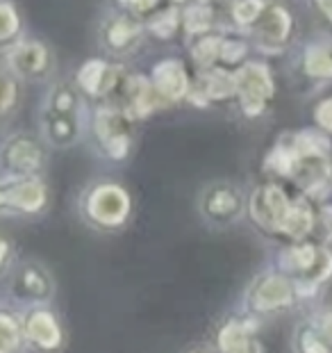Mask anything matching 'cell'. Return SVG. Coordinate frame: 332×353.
<instances>
[{
	"mask_svg": "<svg viewBox=\"0 0 332 353\" xmlns=\"http://www.w3.org/2000/svg\"><path fill=\"white\" fill-rule=\"evenodd\" d=\"M87 99L73 80H57L39 105V134L50 148L64 151L87 137Z\"/></svg>",
	"mask_w": 332,
	"mask_h": 353,
	"instance_id": "cell-1",
	"label": "cell"
},
{
	"mask_svg": "<svg viewBox=\"0 0 332 353\" xmlns=\"http://www.w3.org/2000/svg\"><path fill=\"white\" fill-rule=\"evenodd\" d=\"M248 216L267 235L300 239L312 230L314 212L305 196L291 199L282 185L262 183L248 194Z\"/></svg>",
	"mask_w": 332,
	"mask_h": 353,
	"instance_id": "cell-2",
	"label": "cell"
},
{
	"mask_svg": "<svg viewBox=\"0 0 332 353\" xmlns=\"http://www.w3.org/2000/svg\"><path fill=\"white\" fill-rule=\"evenodd\" d=\"M75 212L89 230L114 235L127 228L134 212L132 194L112 178H96L82 187Z\"/></svg>",
	"mask_w": 332,
	"mask_h": 353,
	"instance_id": "cell-3",
	"label": "cell"
},
{
	"mask_svg": "<svg viewBox=\"0 0 332 353\" xmlns=\"http://www.w3.org/2000/svg\"><path fill=\"white\" fill-rule=\"evenodd\" d=\"M134 121L125 117L118 105H94L87 121V137L94 153L105 162L123 164L134 151Z\"/></svg>",
	"mask_w": 332,
	"mask_h": 353,
	"instance_id": "cell-4",
	"label": "cell"
},
{
	"mask_svg": "<svg viewBox=\"0 0 332 353\" xmlns=\"http://www.w3.org/2000/svg\"><path fill=\"white\" fill-rule=\"evenodd\" d=\"M50 146L41 134L17 130L0 141V176L10 180L46 178Z\"/></svg>",
	"mask_w": 332,
	"mask_h": 353,
	"instance_id": "cell-5",
	"label": "cell"
},
{
	"mask_svg": "<svg viewBox=\"0 0 332 353\" xmlns=\"http://www.w3.org/2000/svg\"><path fill=\"white\" fill-rule=\"evenodd\" d=\"M3 283L7 301L21 305V310L32 305H50L57 292L55 276L41 260L34 258L14 260Z\"/></svg>",
	"mask_w": 332,
	"mask_h": 353,
	"instance_id": "cell-6",
	"label": "cell"
},
{
	"mask_svg": "<svg viewBox=\"0 0 332 353\" xmlns=\"http://www.w3.org/2000/svg\"><path fill=\"white\" fill-rule=\"evenodd\" d=\"M196 208L205 226L223 230L241 221L248 210V199L244 190L232 180H212L200 187Z\"/></svg>",
	"mask_w": 332,
	"mask_h": 353,
	"instance_id": "cell-7",
	"label": "cell"
},
{
	"mask_svg": "<svg viewBox=\"0 0 332 353\" xmlns=\"http://www.w3.org/2000/svg\"><path fill=\"white\" fill-rule=\"evenodd\" d=\"M21 312L25 353H64L69 347L64 319L52 305H32Z\"/></svg>",
	"mask_w": 332,
	"mask_h": 353,
	"instance_id": "cell-8",
	"label": "cell"
},
{
	"mask_svg": "<svg viewBox=\"0 0 332 353\" xmlns=\"http://www.w3.org/2000/svg\"><path fill=\"white\" fill-rule=\"evenodd\" d=\"M296 285L291 283V278H287L284 274H260L255 276L251 285L244 292V310L248 317L253 319H262L269 317V314H276L289 307L296 299Z\"/></svg>",
	"mask_w": 332,
	"mask_h": 353,
	"instance_id": "cell-9",
	"label": "cell"
},
{
	"mask_svg": "<svg viewBox=\"0 0 332 353\" xmlns=\"http://www.w3.org/2000/svg\"><path fill=\"white\" fill-rule=\"evenodd\" d=\"M127 73L130 71L123 64L110 62L105 57H92L78 66L73 82L89 103H114Z\"/></svg>",
	"mask_w": 332,
	"mask_h": 353,
	"instance_id": "cell-10",
	"label": "cell"
},
{
	"mask_svg": "<svg viewBox=\"0 0 332 353\" xmlns=\"http://www.w3.org/2000/svg\"><path fill=\"white\" fill-rule=\"evenodd\" d=\"M232 78H235V101L239 103V110L248 119L260 117L273 96V76L269 66L248 59L232 71Z\"/></svg>",
	"mask_w": 332,
	"mask_h": 353,
	"instance_id": "cell-11",
	"label": "cell"
},
{
	"mask_svg": "<svg viewBox=\"0 0 332 353\" xmlns=\"http://www.w3.org/2000/svg\"><path fill=\"white\" fill-rule=\"evenodd\" d=\"M5 69L21 82H48L55 71V57L46 41L23 37L5 52Z\"/></svg>",
	"mask_w": 332,
	"mask_h": 353,
	"instance_id": "cell-12",
	"label": "cell"
},
{
	"mask_svg": "<svg viewBox=\"0 0 332 353\" xmlns=\"http://www.w3.org/2000/svg\"><path fill=\"white\" fill-rule=\"evenodd\" d=\"M146 37L148 34H146L143 21H139L137 17L125 14V12L110 14V17L103 21L101 32H98L101 46L107 50V55H112V57L132 55V52L143 43Z\"/></svg>",
	"mask_w": 332,
	"mask_h": 353,
	"instance_id": "cell-13",
	"label": "cell"
},
{
	"mask_svg": "<svg viewBox=\"0 0 332 353\" xmlns=\"http://www.w3.org/2000/svg\"><path fill=\"white\" fill-rule=\"evenodd\" d=\"M112 105H118L125 112V117L134 123L146 121V119L157 114L160 110H166V105L155 92L153 82L143 73H127L116 101Z\"/></svg>",
	"mask_w": 332,
	"mask_h": 353,
	"instance_id": "cell-14",
	"label": "cell"
},
{
	"mask_svg": "<svg viewBox=\"0 0 332 353\" xmlns=\"http://www.w3.org/2000/svg\"><path fill=\"white\" fill-rule=\"evenodd\" d=\"M148 78H150V82H153L157 96H160L166 108L187 103V99H189L194 78L189 76L187 66L180 62L178 57L160 59L157 64H153Z\"/></svg>",
	"mask_w": 332,
	"mask_h": 353,
	"instance_id": "cell-15",
	"label": "cell"
},
{
	"mask_svg": "<svg viewBox=\"0 0 332 353\" xmlns=\"http://www.w3.org/2000/svg\"><path fill=\"white\" fill-rule=\"evenodd\" d=\"M50 210V190L46 178L10 180V216L39 219Z\"/></svg>",
	"mask_w": 332,
	"mask_h": 353,
	"instance_id": "cell-16",
	"label": "cell"
},
{
	"mask_svg": "<svg viewBox=\"0 0 332 353\" xmlns=\"http://www.w3.org/2000/svg\"><path fill=\"white\" fill-rule=\"evenodd\" d=\"M230 99H235V78L230 69L216 66L209 71H196L187 103L194 108H212Z\"/></svg>",
	"mask_w": 332,
	"mask_h": 353,
	"instance_id": "cell-17",
	"label": "cell"
},
{
	"mask_svg": "<svg viewBox=\"0 0 332 353\" xmlns=\"http://www.w3.org/2000/svg\"><path fill=\"white\" fill-rule=\"evenodd\" d=\"M289 30H291L289 12L278 5H267V10L258 19V23L251 28V32L262 48H278L282 46Z\"/></svg>",
	"mask_w": 332,
	"mask_h": 353,
	"instance_id": "cell-18",
	"label": "cell"
},
{
	"mask_svg": "<svg viewBox=\"0 0 332 353\" xmlns=\"http://www.w3.org/2000/svg\"><path fill=\"white\" fill-rule=\"evenodd\" d=\"M216 7L205 0H194L183 7V32L187 41L198 39L203 34L216 32Z\"/></svg>",
	"mask_w": 332,
	"mask_h": 353,
	"instance_id": "cell-19",
	"label": "cell"
},
{
	"mask_svg": "<svg viewBox=\"0 0 332 353\" xmlns=\"http://www.w3.org/2000/svg\"><path fill=\"white\" fill-rule=\"evenodd\" d=\"M0 353H25L21 312L10 303H0Z\"/></svg>",
	"mask_w": 332,
	"mask_h": 353,
	"instance_id": "cell-20",
	"label": "cell"
},
{
	"mask_svg": "<svg viewBox=\"0 0 332 353\" xmlns=\"http://www.w3.org/2000/svg\"><path fill=\"white\" fill-rule=\"evenodd\" d=\"M143 26H146L148 37L160 39V41H171L183 32V10L173 5H166L155 17L143 21Z\"/></svg>",
	"mask_w": 332,
	"mask_h": 353,
	"instance_id": "cell-21",
	"label": "cell"
},
{
	"mask_svg": "<svg viewBox=\"0 0 332 353\" xmlns=\"http://www.w3.org/2000/svg\"><path fill=\"white\" fill-rule=\"evenodd\" d=\"M23 39V17L12 0H0V52L14 48Z\"/></svg>",
	"mask_w": 332,
	"mask_h": 353,
	"instance_id": "cell-22",
	"label": "cell"
},
{
	"mask_svg": "<svg viewBox=\"0 0 332 353\" xmlns=\"http://www.w3.org/2000/svg\"><path fill=\"white\" fill-rule=\"evenodd\" d=\"M221 41H223V32H209L189 41V55L196 71L216 69L218 55H221Z\"/></svg>",
	"mask_w": 332,
	"mask_h": 353,
	"instance_id": "cell-23",
	"label": "cell"
},
{
	"mask_svg": "<svg viewBox=\"0 0 332 353\" xmlns=\"http://www.w3.org/2000/svg\"><path fill=\"white\" fill-rule=\"evenodd\" d=\"M21 105V80L7 69H0V121L10 119Z\"/></svg>",
	"mask_w": 332,
	"mask_h": 353,
	"instance_id": "cell-24",
	"label": "cell"
},
{
	"mask_svg": "<svg viewBox=\"0 0 332 353\" xmlns=\"http://www.w3.org/2000/svg\"><path fill=\"white\" fill-rule=\"evenodd\" d=\"M248 55V43L241 39V37L235 34H223V41H221V55H218V66L223 69H230L235 71L237 66H241Z\"/></svg>",
	"mask_w": 332,
	"mask_h": 353,
	"instance_id": "cell-25",
	"label": "cell"
},
{
	"mask_svg": "<svg viewBox=\"0 0 332 353\" xmlns=\"http://www.w3.org/2000/svg\"><path fill=\"white\" fill-rule=\"evenodd\" d=\"M267 10V0H235L230 5V19L239 28H253Z\"/></svg>",
	"mask_w": 332,
	"mask_h": 353,
	"instance_id": "cell-26",
	"label": "cell"
},
{
	"mask_svg": "<svg viewBox=\"0 0 332 353\" xmlns=\"http://www.w3.org/2000/svg\"><path fill=\"white\" fill-rule=\"evenodd\" d=\"M305 71L312 78H328L332 76V57L326 48H309L305 55Z\"/></svg>",
	"mask_w": 332,
	"mask_h": 353,
	"instance_id": "cell-27",
	"label": "cell"
},
{
	"mask_svg": "<svg viewBox=\"0 0 332 353\" xmlns=\"http://www.w3.org/2000/svg\"><path fill=\"white\" fill-rule=\"evenodd\" d=\"M166 0H116L118 10L125 14H132L139 21H148L150 17H155L157 12L164 10Z\"/></svg>",
	"mask_w": 332,
	"mask_h": 353,
	"instance_id": "cell-28",
	"label": "cell"
},
{
	"mask_svg": "<svg viewBox=\"0 0 332 353\" xmlns=\"http://www.w3.org/2000/svg\"><path fill=\"white\" fill-rule=\"evenodd\" d=\"M296 351L298 353H328V347L314 330L303 328L296 333Z\"/></svg>",
	"mask_w": 332,
	"mask_h": 353,
	"instance_id": "cell-29",
	"label": "cell"
},
{
	"mask_svg": "<svg viewBox=\"0 0 332 353\" xmlns=\"http://www.w3.org/2000/svg\"><path fill=\"white\" fill-rule=\"evenodd\" d=\"M14 260H17V249H14L12 239L0 235V283L5 281V276L10 272Z\"/></svg>",
	"mask_w": 332,
	"mask_h": 353,
	"instance_id": "cell-30",
	"label": "cell"
},
{
	"mask_svg": "<svg viewBox=\"0 0 332 353\" xmlns=\"http://www.w3.org/2000/svg\"><path fill=\"white\" fill-rule=\"evenodd\" d=\"M316 121H319L321 128L332 132V99L323 101L319 108H316Z\"/></svg>",
	"mask_w": 332,
	"mask_h": 353,
	"instance_id": "cell-31",
	"label": "cell"
},
{
	"mask_svg": "<svg viewBox=\"0 0 332 353\" xmlns=\"http://www.w3.org/2000/svg\"><path fill=\"white\" fill-rule=\"evenodd\" d=\"M10 216V178L0 176V219Z\"/></svg>",
	"mask_w": 332,
	"mask_h": 353,
	"instance_id": "cell-32",
	"label": "cell"
},
{
	"mask_svg": "<svg viewBox=\"0 0 332 353\" xmlns=\"http://www.w3.org/2000/svg\"><path fill=\"white\" fill-rule=\"evenodd\" d=\"M321 330H323V335H326L328 340L332 342V314H326V319H323Z\"/></svg>",
	"mask_w": 332,
	"mask_h": 353,
	"instance_id": "cell-33",
	"label": "cell"
},
{
	"mask_svg": "<svg viewBox=\"0 0 332 353\" xmlns=\"http://www.w3.org/2000/svg\"><path fill=\"white\" fill-rule=\"evenodd\" d=\"M316 3L321 5V10L326 12V17L332 21V0H316Z\"/></svg>",
	"mask_w": 332,
	"mask_h": 353,
	"instance_id": "cell-34",
	"label": "cell"
},
{
	"mask_svg": "<svg viewBox=\"0 0 332 353\" xmlns=\"http://www.w3.org/2000/svg\"><path fill=\"white\" fill-rule=\"evenodd\" d=\"M187 353H218L214 347H207V344H200V347H194V349H189Z\"/></svg>",
	"mask_w": 332,
	"mask_h": 353,
	"instance_id": "cell-35",
	"label": "cell"
},
{
	"mask_svg": "<svg viewBox=\"0 0 332 353\" xmlns=\"http://www.w3.org/2000/svg\"><path fill=\"white\" fill-rule=\"evenodd\" d=\"M189 3H194V0H166V5H173V7H180V10H183V7H187Z\"/></svg>",
	"mask_w": 332,
	"mask_h": 353,
	"instance_id": "cell-36",
	"label": "cell"
},
{
	"mask_svg": "<svg viewBox=\"0 0 332 353\" xmlns=\"http://www.w3.org/2000/svg\"><path fill=\"white\" fill-rule=\"evenodd\" d=\"M205 3H212V5H216V3H221V0H205Z\"/></svg>",
	"mask_w": 332,
	"mask_h": 353,
	"instance_id": "cell-37",
	"label": "cell"
}]
</instances>
